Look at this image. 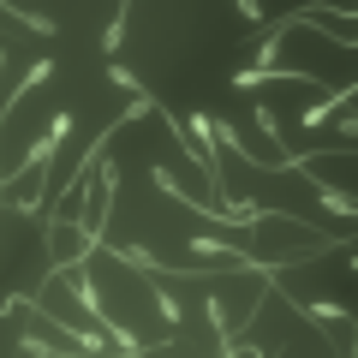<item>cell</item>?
Wrapping results in <instances>:
<instances>
[{
  "label": "cell",
  "mask_w": 358,
  "mask_h": 358,
  "mask_svg": "<svg viewBox=\"0 0 358 358\" xmlns=\"http://www.w3.org/2000/svg\"><path fill=\"white\" fill-rule=\"evenodd\" d=\"M84 275H90V299L102 310V322L120 334L126 352H167L173 341V322L162 310V293H155L150 268H138L131 257H120L114 245H90L84 257Z\"/></svg>",
  "instance_id": "obj_1"
},
{
  "label": "cell",
  "mask_w": 358,
  "mask_h": 358,
  "mask_svg": "<svg viewBox=\"0 0 358 358\" xmlns=\"http://www.w3.org/2000/svg\"><path fill=\"white\" fill-rule=\"evenodd\" d=\"M185 54H192V13H179V6H126L120 30H114V48H108V66H114V78L131 96L155 102L162 78Z\"/></svg>",
  "instance_id": "obj_2"
},
{
  "label": "cell",
  "mask_w": 358,
  "mask_h": 358,
  "mask_svg": "<svg viewBox=\"0 0 358 358\" xmlns=\"http://www.w3.org/2000/svg\"><path fill=\"white\" fill-rule=\"evenodd\" d=\"M329 251H352L346 233H322L310 227L305 215L293 209H257L251 215V263L268 268V275H281V268H305Z\"/></svg>",
  "instance_id": "obj_3"
},
{
  "label": "cell",
  "mask_w": 358,
  "mask_h": 358,
  "mask_svg": "<svg viewBox=\"0 0 358 358\" xmlns=\"http://www.w3.org/2000/svg\"><path fill=\"white\" fill-rule=\"evenodd\" d=\"M233 352H257V358H281V352H329V334H322L317 322L305 317V305H299L293 293H281V287L268 281L263 305H257V317L245 322V334L233 341Z\"/></svg>",
  "instance_id": "obj_4"
},
{
  "label": "cell",
  "mask_w": 358,
  "mask_h": 358,
  "mask_svg": "<svg viewBox=\"0 0 358 358\" xmlns=\"http://www.w3.org/2000/svg\"><path fill=\"white\" fill-rule=\"evenodd\" d=\"M268 281H275V275L257 268V263H227V268H209V275H203V305H209V317H215L227 352H233V341L245 334V322L257 317Z\"/></svg>",
  "instance_id": "obj_5"
},
{
  "label": "cell",
  "mask_w": 358,
  "mask_h": 358,
  "mask_svg": "<svg viewBox=\"0 0 358 358\" xmlns=\"http://www.w3.org/2000/svg\"><path fill=\"white\" fill-rule=\"evenodd\" d=\"M48 221V257H54V268H72V263H84L90 257V227L78 215H60V209H54V215H42Z\"/></svg>",
  "instance_id": "obj_6"
},
{
  "label": "cell",
  "mask_w": 358,
  "mask_h": 358,
  "mask_svg": "<svg viewBox=\"0 0 358 358\" xmlns=\"http://www.w3.org/2000/svg\"><path fill=\"white\" fill-rule=\"evenodd\" d=\"M310 192H317V203L329 209L334 221H352V192H341V185H322V179L310 185Z\"/></svg>",
  "instance_id": "obj_7"
},
{
  "label": "cell",
  "mask_w": 358,
  "mask_h": 358,
  "mask_svg": "<svg viewBox=\"0 0 358 358\" xmlns=\"http://www.w3.org/2000/svg\"><path fill=\"white\" fill-rule=\"evenodd\" d=\"M346 102H352V84H341V90H334V96H329V102L305 108V126H310V131H322V126H329V120H334V108H346Z\"/></svg>",
  "instance_id": "obj_8"
}]
</instances>
